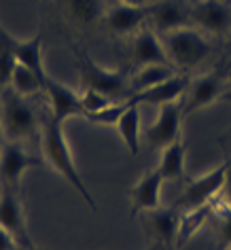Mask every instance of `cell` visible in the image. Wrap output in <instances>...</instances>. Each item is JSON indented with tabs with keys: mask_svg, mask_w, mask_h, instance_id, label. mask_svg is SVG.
Returning a JSON list of instances; mask_svg holds the SVG:
<instances>
[{
	"mask_svg": "<svg viewBox=\"0 0 231 250\" xmlns=\"http://www.w3.org/2000/svg\"><path fill=\"white\" fill-rule=\"evenodd\" d=\"M41 148H42V159L85 199V204L89 206L91 210H98L96 199H93L89 189H87L85 180L81 176L77 164H74V157H72L70 146H68V140H66L64 123L55 121L53 117L47 119L41 129Z\"/></svg>",
	"mask_w": 231,
	"mask_h": 250,
	"instance_id": "cell-1",
	"label": "cell"
},
{
	"mask_svg": "<svg viewBox=\"0 0 231 250\" xmlns=\"http://www.w3.org/2000/svg\"><path fill=\"white\" fill-rule=\"evenodd\" d=\"M159 36L170 64L174 68H180V70H193V68L202 66L212 53L210 41L206 39V32H202L199 28L185 26Z\"/></svg>",
	"mask_w": 231,
	"mask_h": 250,
	"instance_id": "cell-2",
	"label": "cell"
},
{
	"mask_svg": "<svg viewBox=\"0 0 231 250\" xmlns=\"http://www.w3.org/2000/svg\"><path fill=\"white\" fill-rule=\"evenodd\" d=\"M77 51V49H74ZM77 66L81 77V89H93L100 91L110 100L119 102V100L132 98L129 91V77L119 68H106L93 62L87 51H77Z\"/></svg>",
	"mask_w": 231,
	"mask_h": 250,
	"instance_id": "cell-3",
	"label": "cell"
},
{
	"mask_svg": "<svg viewBox=\"0 0 231 250\" xmlns=\"http://www.w3.org/2000/svg\"><path fill=\"white\" fill-rule=\"evenodd\" d=\"M0 121L7 136V142L23 145L28 138L39 132V115L28 102V98L15 93L11 87H4L0 96Z\"/></svg>",
	"mask_w": 231,
	"mask_h": 250,
	"instance_id": "cell-4",
	"label": "cell"
},
{
	"mask_svg": "<svg viewBox=\"0 0 231 250\" xmlns=\"http://www.w3.org/2000/svg\"><path fill=\"white\" fill-rule=\"evenodd\" d=\"M227 89H229L227 77H223V74L216 72V70L204 72V74H199V77H193L189 81V87H187L183 100H180L185 117L216 104L218 100L225 96Z\"/></svg>",
	"mask_w": 231,
	"mask_h": 250,
	"instance_id": "cell-5",
	"label": "cell"
},
{
	"mask_svg": "<svg viewBox=\"0 0 231 250\" xmlns=\"http://www.w3.org/2000/svg\"><path fill=\"white\" fill-rule=\"evenodd\" d=\"M225 170H227V161L212 170L199 174L197 178H191L185 185L183 193H180L176 208L180 210H191L199 208V206H208L225 187Z\"/></svg>",
	"mask_w": 231,
	"mask_h": 250,
	"instance_id": "cell-6",
	"label": "cell"
},
{
	"mask_svg": "<svg viewBox=\"0 0 231 250\" xmlns=\"http://www.w3.org/2000/svg\"><path fill=\"white\" fill-rule=\"evenodd\" d=\"M183 104H164L159 106V112L155 117V121L145 129V142L153 148H164L172 142L183 138V121H185Z\"/></svg>",
	"mask_w": 231,
	"mask_h": 250,
	"instance_id": "cell-7",
	"label": "cell"
},
{
	"mask_svg": "<svg viewBox=\"0 0 231 250\" xmlns=\"http://www.w3.org/2000/svg\"><path fill=\"white\" fill-rule=\"evenodd\" d=\"M178 229H180L178 208L159 206L155 210L142 212V231L153 242V246H161L168 250L178 240Z\"/></svg>",
	"mask_w": 231,
	"mask_h": 250,
	"instance_id": "cell-8",
	"label": "cell"
},
{
	"mask_svg": "<svg viewBox=\"0 0 231 250\" xmlns=\"http://www.w3.org/2000/svg\"><path fill=\"white\" fill-rule=\"evenodd\" d=\"M49 108H51V117L60 123H66L72 117L85 119V108L81 104V93L74 91L72 87H68L66 83H62L51 74L45 77V87H42Z\"/></svg>",
	"mask_w": 231,
	"mask_h": 250,
	"instance_id": "cell-9",
	"label": "cell"
},
{
	"mask_svg": "<svg viewBox=\"0 0 231 250\" xmlns=\"http://www.w3.org/2000/svg\"><path fill=\"white\" fill-rule=\"evenodd\" d=\"M0 227L7 229L15 237L21 250L34 246L28 233V223L26 214H23L20 191L9 189V187H0Z\"/></svg>",
	"mask_w": 231,
	"mask_h": 250,
	"instance_id": "cell-10",
	"label": "cell"
},
{
	"mask_svg": "<svg viewBox=\"0 0 231 250\" xmlns=\"http://www.w3.org/2000/svg\"><path fill=\"white\" fill-rule=\"evenodd\" d=\"M41 164L42 161L30 155L20 142H7L0 153V187L20 191L23 174Z\"/></svg>",
	"mask_w": 231,
	"mask_h": 250,
	"instance_id": "cell-11",
	"label": "cell"
},
{
	"mask_svg": "<svg viewBox=\"0 0 231 250\" xmlns=\"http://www.w3.org/2000/svg\"><path fill=\"white\" fill-rule=\"evenodd\" d=\"M148 4H123L104 11L102 26L112 36H134L147 26Z\"/></svg>",
	"mask_w": 231,
	"mask_h": 250,
	"instance_id": "cell-12",
	"label": "cell"
},
{
	"mask_svg": "<svg viewBox=\"0 0 231 250\" xmlns=\"http://www.w3.org/2000/svg\"><path fill=\"white\" fill-rule=\"evenodd\" d=\"M147 23L148 28L157 34H166L172 30L193 26L191 23V11L180 4L178 0H153L147 7Z\"/></svg>",
	"mask_w": 231,
	"mask_h": 250,
	"instance_id": "cell-13",
	"label": "cell"
},
{
	"mask_svg": "<svg viewBox=\"0 0 231 250\" xmlns=\"http://www.w3.org/2000/svg\"><path fill=\"white\" fill-rule=\"evenodd\" d=\"M191 23L208 34H225L231 30V7L225 0H197L189 9Z\"/></svg>",
	"mask_w": 231,
	"mask_h": 250,
	"instance_id": "cell-14",
	"label": "cell"
},
{
	"mask_svg": "<svg viewBox=\"0 0 231 250\" xmlns=\"http://www.w3.org/2000/svg\"><path fill=\"white\" fill-rule=\"evenodd\" d=\"M164 183L166 180L157 172V167L145 172L138 180H136V185L132 187V193H129V202H132V214L134 216L164 206L161 204V189H164Z\"/></svg>",
	"mask_w": 231,
	"mask_h": 250,
	"instance_id": "cell-15",
	"label": "cell"
},
{
	"mask_svg": "<svg viewBox=\"0 0 231 250\" xmlns=\"http://www.w3.org/2000/svg\"><path fill=\"white\" fill-rule=\"evenodd\" d=\"M132 66H148V64H170L168 53L161 42V36L151 28H142L138 34H134L132 41Z\"/></svg>",
	"mask_w": 231,
	"mask_h": 250,
	"instance_id": "cell-16",
	"label": "cell"
},
{
	"mask_svg": "<svg viewBox=\"0 0 231 250\" xmlns=\"http://www.w3.org/2000/svg\"><path fill=\"white\" fill-rule=\"evenodd\" d=\"M62 15L77 30H91L102 23L104 4L102 0H60Z\"/></svg>",
	"mask_w": 231,
	"mask_h": 250,
	"instance_id": "cell-17",
	"label": "cell"
},
{
	"mask_svg": "<svg viewBox=\"0 0 231 250\" xmlns=\"http://www.w3.org/2000/svg\"><path fill=\"white\" fill-rule=\"evenodd\" d=\"M191 77H187L183 72H176L174 77H170L164 83L151 87V89H145L140 93H134V100L138 104H153V106H164V104H174L180 102L189 87Z\"/></svg>",
	"mask_w": 231,
	"mask_h": 250,
	"instance_id": "cell-18",
	"label": "cell"
},
{
	"mask_svg": "<svg viewBox=\"0 0 231 250\" xmlns=\"http://www.w3.org/2000/svg\"><path fill=\"white\" fill-rule=\"evenodd\" d=\"M117 134L123 142V146L127 148L129 155H138L142 146V119H140V104L132 98L129 108L123 112L121 119L115 125Z\"/></svg>",
	"mask_w": 231,
	"mask_h": 250,
	"instance_id": "cell-19",
	"label": "cell"
},
{
	"mask_svg": "<svg viewBox=\"0 0 231 250\" xmlns=\"http://www.w3.org/2000/svg\"><path fill=\"white\" fill-rule=\"evenodd\" d=\"M176 72L178 70L172 64H148V66L134 68V72L129 74V91H132V96H134V93L151 89V87L174 77Z\"/></svg>",
	"mask_w": 231,
	"mask_h": 250,
	"instance_id": "cell-20",
	"label": "cell"
},
{
	"mask_svg": "<svg viewBox=\"0 0 231 250\" xmlns=\"http://www.w3.org/2000/svg\"><path fill=\"white\" fill-rule=\"evenodd\" d=\"M185 167H187V146H185L183 138L161 148L157 172L164 176V180L183 178L185 176Z\"/></svg>",
	"mask_w": 231,
	"mask_h": 250,
	"instance_id": "cell-21",
	"label": "cell"
},
{
	"mask_svg": "<svg viewBox=\"0 0 231 250\" xmlns=\"http://www.w3.org/2000/svg\"><path fill=\"white\" fill-rule=\"evenodd\" d=\"M15 58H17L20 64L28 66L30 70L41 74L42 79L49 74L47 68H45V62H42V36H41V32H36L34 36H30V39H26V41L17 39Z\"/></svg>",
	"mask_w": 231,
	"mask_h": 250,
	"instance_id": "cell-22",
	"label": "cell"
},
{
	"mask_svg": "<svg viewBox=\"0 0 231 250\" xmlns=\"http://www.w3.org/2000/svg\"><path fill=\"white\" fill-rule=\"evenodd\" d=\"M9 87L23 98H32V96H36V93H42L45 79H42L41 74H36L34 70H30L28 66H23V64L17 62L15 70H13V74H11Z\"/></svg>",
	"mask_w": 231,
	"mask_h": 250,
	"instance_id": "cell-23",
	"label": "cell"
},
{
	"mask_svg": "<svg viewBox=\"0 0 231 250\" xmlns=\"http://www.w3.org/2000/svg\"><path fill=\"white\" fill-rule=\"evenodd\" d=\"M210 216H214V206H199V208H191V210H183L180 214V229H178V240L187 242L197 233L199 229L206 225Z\"/></svg>",
	"mask_w": 231,
	"mask_h": 250,
	"instance_id": "cell-24",
	"label": "cell"
},
{
	"mask_svg": "<svg viewBox=\"0 0 231 250\" xmlns=\"http://www.w3.org/2000/svg\"><path fill=\"white\" fill-rule=\"evenodd\" d=\"M129 104H132V98L121 100V102H112L110 106H106V108L87 115V121L96 123V125H117V121L121 119V115L129 108Z\"/></svg>",
	"mask_w": 231,
	"mask_h": 250,
	"instance_id": "cell-25",
	"label": "cell"
},
{
	"mask_svg": "<svg viewBox=\"0 0 231 250\" xmlns=\"http://www.w3.org/2000/svg\"><path fill=\"white\" fill-rule=\"evenodd\" d=\"M214 218H216V233L223 248L231 246V204L214 206Z\"/></svg>",
	"mask_w": 231,
	"mask_h": 250,
	"instance_id": "cell-26",
	"label": "cell"
},
{
	"mask_svg": "<svg viewBox=\"0 0 231 250\" xmlns=\"http://www.w3.org/2000/svg\"><path fill=\"white\" fill-rule=\"evenodd\" d=\"M79 93H81V104H83V108H85V119H87V115L102 110L115 102V100H110L108 96H104V93H100V91H93V89H81Z\"/></svg>",
	"mask_w": 231,
	"mask_h": 250,
	"instance_id": "cell-27",
	"label": "cell"
},
{
	"mask_svg": "<svg viewBox=\"0 0 231 250\" xmlns=\"http://www.w3.org/2000/svg\"><path fill=\"white\" fill-rule=\"evenodd\" d=\"M17 248H20V244H17L15 237L7 229L0 227V250H17Z\"/></svg>",
	"mask_w": 231,
	"mask_h": 250,
	"instance_id": "cell-28",
	"label": "cell"
},
{
	"mask_svg": "<svg viewBox=\"0 0 231 250\" xmlns=\"http://www.w3.org/2000/svg\"><path fill=\"white\" fill-rule=\"evenodd\" d=\"M223 193L227 197V202H231V161H227V170H225V187Z\"/></svg>",
	"mask_w": 231,
	"mask_h": 250,
	"instance_id": "cell-29",
	"label": "cell"
},
{
	"mask_svg": "<svg viewBox=\"0 0 231 250\" xmlns=\"http://www.w3.org/2000/svg\"><path fill=\"white\" fill-rule=\"evenodd\" d=\"M123 4H151L153 0H119Z\"/></svg>",
	"mask_w": 231,
	"mask_h": 250,
	"instance_id": "cell-30",
	"label": "cell"
},
{
	"mask_svg": "<svg viewBox=\"0 0 231 250\" xmlns=\"http://www.w3.org/2000/svg\"><path fill=\"white\" fill-rule=\"evenodd\" d=\"M4 145H7V136H4V129H2V121H0V153H2Z\"/></svg>",
	"mask_w": 231,
	"mask_h": 250,
	"instance_id": "cell-31",
	"label": "cell"
},
{
	"mask_svg": "<svg viewBox=\"0 0 231 250\" xmlns=\"http://www.w3.org/2000/svg\"><path fill=\"white\" fill-rule=\"evenodd\" d=\"M147 250H166V248H161V246H151V248H147Z\"/></svg>",
	"mask_w": 231,
	"mask_h": 250,
	"instance_id": "cell-32",
	"label": "cell"
},
{
	"mask_svg": "<svg viewBox=\"0 0 231 250\" xmlns=\"http://www.w3.org/2000/svg\"><path fill=\"white\" fill-rule=\"evenodd\" d=\"M227 83H229V87H231V72L227 74Z\"/></svg>",
	"mask_w": 231,
	"mask_h": 250,
	"instance_id": "cell-33",
	"label": "cell"
},
{
	"mask_svg": "<svg viewBox=\"0 0 231 250\" xmlns=\"http://www.w3.org/2000/svg\"><path fill=\"white\" fill-rule=\"evenodd\" d=\"M26 250H39V248H36V246H32V248H26Z\"/></svg>",
	"mask_w": 231,
	"mask_h": 250,
	"instance_id": "cell-34",
	"label": "cell"
},
{
	"mask_svg": "<svg viewBox=\"0 0 231 250\" xmlns=\"http://www.w3.org/2000/svg\"><path fill=\"white\" fill-rule=\"evenodd\" d=\"M223 250H231V246H227V248H223Z\"/></svg>",
	"mask_w": 231,
	"mask_h": 250,
	"instance_id": "cell-35",
	"label": "cell"
},
{
	"mask_svg": "<svg viewBox=\"0 0 231 250\" xmlns=\"http://www.w3.org/2000/svg\"><path fill=\"white\" fill-rule=\"evenodd\" d=\"M227 204H231V202H227Z\"/></svg>",
	"mask_w": 231,
	"mask_h": 250,
	"instance_id": "cell-36",
	"label": "cell"
}]
</instances>
